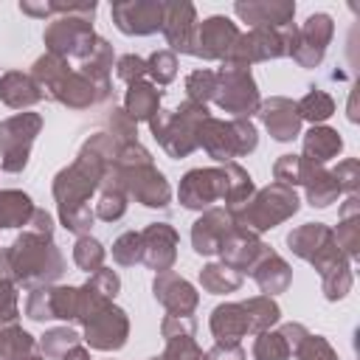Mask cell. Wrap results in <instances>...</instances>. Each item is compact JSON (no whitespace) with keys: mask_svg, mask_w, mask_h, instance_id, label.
Masks as SVG:
<instances>
[{"mask_svg":"<svg viewBox=\"0 0 360 360\" xmlns=\"http://www.w3.org/2000/svg\"><path fill=\"white\" fill-rule=\"evenodd\" d=\"M146 73V62L143 59H138V56H121L118 59V76L124 79V82H141V76Z\"/></svg>","mask_w":360,"mask_h":360,"instance_id":"cell-43","label":"cell"},{"mask_svg":"<svg viewBox=\"0 0 360 360\" xmlns=\"http://www.w3.org/2000/svg\"><path fill=\"white\" fill-rule=\"evenodd\" d=\"M287 245L295 256H301L304 262H309L321 276L335 267L338 262H343L346 256L338 250L335 245V233L329 225L323 222H307L301 228H295L290 236H287Z\"/></svg>","mask_w":360,"mask_h":360,"instance_id":"cell-7","label":"cell"},{"mask_svg":"<svg viewBox=\"0 0 360 360\" xmlns=\"http://www.w3.org/2000/svg\"><path fill=\"white\" fill-rule=\"evenodd\" d=\"M205 360H245V352H242L236 343H217V346L205 354Z\"/></svg>","mask_w":360,"mask_h":360,"instance_id":"cell-44","label":"cell"},{"mask_svg":"<svg viewBox=\"0 0 360 360\" xmlns=\"http://www.w3.org/2000/svg\"><path fill=\"white\" fill-rule=\"evenodd\" d=\"M259 115L267 127V132L276 138V141H292L301 129V118H298V110L290 98H270L264 104H259Z\"/></svg>","mask_w":360,"mask_h":360,"instance_id":"cell-19","label":"cell"},{"mask_svg":"<svg viewBox=\"0 0 360 360\" xmlns=\"http://www.w3.org/2000/svg\"><path fill=\"white\" fill-rule=\"evenodd\" d=\"M73 262L82 267V270H101L104 264V248L90 239V236H82L73 248Z\"/></svg>","mask_w":360,"mask_h":360,"instance_id":"cell-37","label":"cell"},{"mask_svg":"<svg viewBox=\"0 0 360 360\" xmlns=\"http://www.w3.org/2000/svg\"><path fill=\"white\" fill-rule=\"evenodd\" d=\"M174 68H177V59H174V53H169V51H158V53H152L149 62H146V73H152L158 84H169V82L174 79Z\"/></svg>","mask_w":360,"mask_h":360,"instance_id":"cell-42","label":"cell"},{"mask_svg":"<svg viewBox=\"0 0 360 360\" xmlns=\"http://www.w3.org/2000/svg\"><path fill=\"white\" fill-rule=\"evenodd\" d=\"M42 118L37 112H20L0 124V166L6 172H22L28 163V149L39 132Z\"/></svg>","mask_w":360,"mask_h":360,"instance_id":"cell-9","label":"cell"},{"mask_svg":"<svg viewBox=\"0 0 360 360\" xmlns=\"http://www.w3.org/2000/svg\"><path fill=\"white\" fill-rule=\"evenodd\" d=\"M250 276L256 278V284H259V290L264 292V295H276V292H284L287 287H290V278H292V270H290V264L278 256V253H273L270 248L259 256V262L250 267Z\"/></svg>","mask_w":360,"mask_h":360,"instance_id":"cell-21","label":"cell"},{"mask_svg":"<svg viewBox=\"0 0 360 360\" xmlns=\"http://www.w3.org/2000/svg\"><path fill=\"white\" fill-rule=\"evenodd\" d=\"M335 22L329 14H312L301 28H290V45L287 53L301 65V68H315L321 65L326 45L332 42Z\"/></svg>","mask_w":360,"mask_h":360,"instance_id":"cell-10","label":"cell"},{"mask_svg":"<svg viewBox=\"0 0 360 360\" xmlns=\"http://www.w3.org/2000/svg\"><path fill=\"white\" fill-rule=\"evenodd\" d=\"M281 335H284V340L290 343V349L295 352V349H298V343H301L309 332H307V326H304V323H284V326H281Z\"/></svg>","mask_w":360,"mask_h":360,"instance_id":"cell-45","label":"cell"},{"mask_svg":"<svg viewBox=\"0 0 360 360\" xmlns=\"http://www.w3.org/2000/svg\"><path fill=\"white\" fill-rule=\"evenodd\" d=\"M239 31L228 17H208L194 28V45L191 53L202 59H228L231 48L236 45Z\"/></svg>","mask_w":360,"mask_h":360,"instance_id":"cell-13","label":"cell"},{"mask_svg":"<svg viewBox=\"0 0 360 360\" xmlns=\"http://www.w3.org/2000/svg\"><path fill=\"white\" fill-rule=\"evenodd\" d=\"M124 112L132 121H152L160 104V90L149 82H132L127 90V101H124Z\"/></svg>","mask_w":360,"mask_h":360,"instance_id":"cell-26","label":"cell"},{"mask_svg":"<svg viewBox=\"0 0 360 360\" xmlns=\"http://www.w3.org/2000/svg\"><path fill=\"white\" fill-rule=\"evenodd\" d=\"M127 335H129V321L124 315V309L107 304L101 307L96 315L87 318L84 323V340L93 346V349H101V352H110V349H121L127 343Z\"/></svg>","mask_w":360,"mask_h":360,"instance_id":"cell-12","label":"cell"},{"mask_svg":"<svg viewBox=\"0 0 360 360\" xmlns=\"http://www.w3.org/2000/svg\"><path fill=\"white\" fill-rule=\"evenodd\" d=\"M197 146H202L217 160H231L256 149V127L248 118H205L197 129Z\"/></svg>","mask_w":360,"mask_h":360,"instance_id":"cell-6","label":"cell"},{"mask_svg":"<svg viewBox=\"0 0 360 360\" xmlns=\"http://www.w3.org/2000/svg\"><path fill=\"white\" fill-rule=\"evenodd\" d=\"M34 214L31 197L22 191H0V228L25 225Z\"/></svg>","mask_w":360,"mask_h":360,"instance_id":"cell-28","label":"cell"},{"mask_svg":"<svg viewBox=\"0 0 360 360\" xmlns=\"http://www.w3.org/2000/svg\"><path fill=\"white\" fill-rule=\"evenodd\" d=\"M112 20L124 34H152L163 25V3H115Z\"/></svg>","mask_w":360,"mask_h":360,"instance_id":"cell-16","label":"cell"},{"mask_svg":"<svg viewBox=\"0 0 360 360\" xmlns=\"http://www.w3.org/2000/svg\"><path fill=\"white\" fill-rule=\"evenodd\" d=\"M186 90H188V101L205 104L217 93V73H211V70H194L186 79Z\"/></svg>","mask_w":360,"mask_h":360,"instance_id":"cell-36","label":"cell"},{"mask_svg":"<svg viewBox=\"0 0 360 360\" xmlns=\"http://www.w3.org/2000/svg\"><path fill=\"white\" fill-rule=\"evenodd\" d=\"M200 284L208 290V292H233L239 284H242V273L231 270L228 264H208L202 267L200 273Z\"/></svg>","mask_w":360,"mask_h":360,"instance_id":"cell-33","label":"cell"},{"mask_svg":"<svg viewBox=\"0 0 360 360\" xmlns=\"http://www.w3.org/2000/svg\"><path fill=\"white\" fill-rule=\"evenodd\" d=\"M17 318V292H14V276L8 267L6 253H0V323Z\"/></svg>","mask_w":360,"mask_h":360,"instance_id":"cell-35","label":"cell"},{"mask_svg":"<svg viewBox=\"0 0 360 360\" xmlns=\"http://www.w3.org/2000/svg\"><path fill=\"white\" fill-rule=\"evenodd\" d=\"M236 14L256 28H287L292 25V3H236Z\"/></svg>","mask_w":360,"mask_h":360,"instance_id":"cell-23","label":"cell"},{"mask_svg":"<svg viewBox=\"0 0 360 360\" xmlns=\"http://www.w3.org/2000/svg\"><path fill=\"white\" fill-rule=\"evenodd\" d=\"M290 343L284 340L281 332H259L256 343H253V357L256 360H287L290 357Z\"/></svg>","mask_w":360,"mask_h":360,"instance_id":"cell-34","label":"cell"},{"mask_svg":"<svg viewBox=\"0 0 360 360\" xmlns=\"http://www.w3.org/2000/svg\"><path fill=\"white\" fill-rule=\"evenodd\" d=\"M295 110H298V118H307V121H312V127H318L329 115H335V98L326 90H309L295 104Z\"/></svg>","mask_w":360,"mask_h":360,"instance_id":"cell-32","label":"cell"},{"mask_svg":"<svg viewBox=\"0 0 360 360\" xmlns=\"http://www.w3.org/2000/svg\"><path fill=\"white\" fill-rule=\"evenodd\" d=\"M211 332L217 343H236L242 335H248V315L242 304H222L211 315Z\"/></svg>","mask_w":360,"mask_h":360,"instance_id":"cell-24","label":"cell"},{"mask_svg":"<svg viewBox=\"0 0 360 360\" xmlns=\"http://www.w3.org/2000/svg\"><path fill=\"white\" fill-rule=\"evenodd\" d=\"M155 298H158L172 315H191L194 307H197V292H194V287H191L186 278H180V276H174V273H169V270L155 278Z\"/></svg>","mask_w":360,"mask_h":360,"instance_id":"cell-20","label":"cell"},{"mask_svg":"<svg viewBox=\"0 0 360 360\" xmlns=\"http://www.w3.org/2000/svg\"><path fill=\"white\" fill-rule=\"evenodd\" d=\"M6 259H8V267H11L14 281H20L22 287L51 284L65 270V259L56 250L51 233H39V231H25L6 250Z\"/></svg>","mask_w":360,"mask_h":360,"instance_id":"cell-2","label":"cell"},{"mask_svg":"<svg viewBox=\"0 0 360 360\" xmlns=\"http://www.w3.org/2000/svg\"><path fill=\"white\" fill-rule=\"evenodd\" d=\"M298 186L307 188V202L312 208H326L332 205L343 191L335 180V174L329 169H323L321 163H312L307 158H301V172H298Z\"/></svg>","mask_w":360,"mask_h":360,"instance_id":"cell-17","label":"cell"},{"mask_svg":"<svg viewBox=\"0 0 360 360\" xmlns=\"http://www.w3.org/2000/svg\"><path fill=\"white\" fill-rule=\"evenodd\" d=\"M163 34L174 51L191 53L194 45V6L188 3H163Z\"/></svg>","mask_w":360,"mask_h":360,"instance_id":"cell-18","label":"cell"},{"mask_svg":"<svg viewBox=\"0 0 360 360\" xmlns=\"http://www.w3.org/2000/svg\"><path fill=\"white\" fill-rule=\"evenodd\" d=\"M352 284H354V276H352V262H349V259L338 262L335 267H329V270L321 276V290H323L326 301H340V298H346L349 290H352Z\"/></svg>","mask_w":360,"mask_h":360,"instance_id":"cell-31","label":"cell"},{"mask_svg":"<svg viewBox=\"0 0 360 360\" xmlns=\"http://www.w3.org/2000/svg\"><path fill=\"white\" fill-rule=\"evenodd\" d=\"M34 352V338L20 326L0 323V360H25Z\"/></svg>","mask_w":360,"mask_h":360,"instance_id":"cell-30","label":"cell"},{"mask_svg":"<svg viewBox=\"0 0 360 360\" xmlns=\"http://www.w3.org/2000/svg\"><path fill=\"white\" fill-rule=\"evenodd\" d=\"M290 28L281 34L276 28H253L250 34L239 37L236 45L231 48L228 53V62L233 65H250V62H262V59H278L287 53V45H290Z\"/></svg>","mask_w":360,"mask_h":360,"instance_id":"cell-11","label":"cell"},{"mask_svg":"<svg viewBox=\"0 0 360 360\" xmlns=\"http://www.w3.org/2000/svg\"><path fill=\"white\" fill-rule=\"evenodd\" d=\"M332 174H335V180H338L340 191L357 194V188H360V163H357V158H343V160L332 169Z\"/></svg>","mask_w":360,"mask_h":360,"instance_id":"cell-40","label":"cell"},{"mask_svg":"<svg viewBox=\"0 0 360 360\" xmlns=\"http://www.w3.org/2000/svg\"><path fill=\"white\" fill-rule=\"evenodd\" d=\"M295 211H298V194L290 186L273 183V186L256 191V197H250L239 208H233L231 217H233L236 228L256 236V233H262L267 228H276L278 222L290 219Z\"/></svg>","mask_w":360,"mask_h":360,"instance_id":"cell-3","label":"cell"},{"mask_svg":"<svg viewBox=\"0 0 360 360\" xmlns=\"http://www.w3.org/2000/svg\"><path fill=\"white\" fill-rule=\"evenodd\" d=\"M217 104L225 112H233L236 118H245L259 110V90L253 84V76L245 65L225 62V68L217 76Z\"/></svg>","mask_w":360,"mask_h":360,"instance_id":"cell-8","label":"cell"},{"mask_svg":"<svg viewBox=\"0 0 360 360\" xmlns=\"http://www.w3.org/2000/svg\"><path fill=\"white\" fill-rule=\"evenodd\" d=\"M295 357H298V360H340L338 352L332 349V343H329L326 338H321V335H307V338L298 343Z\"/></svg>","mask_w":360,"mask_h":360,"instance_id":"cell-39","label":"cell"},{"mask_svg":"<svg viewBox=\"0 0 360 360\" xmlns=\"http://www.w3.org/2000/svg\"><path fill=\"white\" fill-rule=\"evenodd\" d=\"M233 231V217L231 211H219V208H211L205 211L194 228H191V245L197 253L202 256H211V253H219L222 242L228 239V233Z\"/></svg>","mask_w":360,"mask_h":360,"instance_id":"cell-15","label":"cell"},{"mask_svg":"<svg viewBox=\"0 0 360 360\" xmlns=\"http://www.w3.org/2000/svg\"><path fill=\"white\" fill-rule=\"evenodd\" d=\"M242 309H245V315H248V329L256 332V335H259V332H267V329L281 318V309H278V304H276L270 295H256V298L245 301Z\"/></svg>","mask_w":360,"mask_h":360,"instance_id":"cell-29","label":"cell"},{"mask_svg":"<svg viewBox=\"0 0 360 360\" xmlns=\"http://www.w3.org/2000/svg\"><path fill=\"white\" fill-rule=\"evenodd\" d=\"M45 93L39 90V84L31 79V76H22V73H6L0 79V98L8 104V107H31L42 98Z\"/></svg>","mask_w":360,"mask_h":360,"instance_id":"cell-27","label":"cell"},{"mask_svg":"<svg viewBox=\"0 0 360 360\" xmlns=\"http://www.w3.org/2000/svg\"><path fill=\"white\" fill-rule=\"evenodd\" d=\"M340 149H343V138L338 135V129L318 124V127H312V129L304 135V155H301V158H307V160L323 166L326 160L338 158Z\"/></svg>","mask_w":360,"mask_h":360,"instance_id":"cell-25","label":"cell"},{"mask_svg":"<svg viewBox=\"0 0 360 360\" xmlns=\"http://www.w3.org/2000/svg\"><path fill=\"white\" fill-rule=\"evenodd\" d=\"M96 6H70L56 22H51L45 28V45L51 48V53L56 56H79V59H90L98 37L90 28V17H93Z\"/></svg>","mask_w":360,"mask_h":360,"instance_id":"cell-5","label":"cell"},{"mask_svg":"<svg viewBox=\"0 0 360 360\" xmlns=\"http://www.w3.org/2000/svg\"><path fill=\"white\" fill-rule=\"evenodd\" d=\"M177 233L172 225L166 222H155L149 225L143 233H141V259L152 267V270H160L166 273L172 264H174V256H177Z\"/></svg>","mask_w":360,"mask_h":360,"instance_id":"cell-14","label":"cell"},{"mask_svg":"<svg viewBox=\"0 0 360 360\" xmlns=\"http://www.w3.org/2000/svg\"><path fill=\"white\" fill-rule=\"evenodd\" d=\"M112 259L118 264H135V262H141V233L129 231V233L118 236L115 245H112Z\"/></svg>","mask_w":360,"mask_h":360,"instance_id":"cell-41","label":"cell"},{"mask_svg":"<svg viewBox=\"0 0 360 360\" xmlns=\"http://www.w3.org/2000/svg\"><path fill=\"white\" fill-rule=\"evenodd\" d=\"M332 233H335L338 250L352 262L360 253V200H357V194H349L346 202L340 205L338 231H332Z\"/></svg>","mask_w":360,"mask_h":360,"instance_id":"cell-22","label":"cell"},{"mask_svg":"<svg viewBox=\"0 0 360 360\" xmlns=\"http://www.w3.org/2000/svg\"><path fill=\"white\" fill-rule=\"evenodd\" d=\"M65 360H90V354H87V349L73 346V349H68V352H65Z\"/></svg>","mask_w":360,"mask_h":360,"instance_id":"cell-46","label":"cell"},{"mask_svg":"<svg viewBox=\"0 0 360 360\" xmlns=\"http://www.w3.org/2000/svg\"><path fill=\"white\" fill-rule=\"evenodd\" d=\"M177 194L186 208H208L214 200H225L233 211L253 197V180L236 163H225L222 169H191L180 180Z\"/></svg>","mask_w":360,"mask_h":360,"instance_id":"cell-1","label":"cell"},{"mask_svg":"<svg viewBox=\"0 0 360 360\" xmlns=\"http://www.w3.org/2000/svg\"><path fill=\"white\" fill-rule=\"evenodd\" d=\"M208 118L205 104L197 101H186L172 112H160L149 121L155 138L160 141V146L172 155V158H186L188 152L197 149V129L200 124Z\"/></svg>","mask_w":360,"mask_h":360,"instance_id":"cell-4","label":"cell"},{"mask_svg":"<svg viewBox=\"0 0 360 360\" xmlns=\"http://www.w3.org/2000/svg\"><path fill=\"white\" fill-rule=\"evenodd\" d=\"M25 360H45V357H37V354H31V357H25Z\"/></svg>","mask_w":360,"mask_h":360,"instance_id":"cell-47","label":"cell"},{"mask_svg":"<svg viewBox=\"0 0 360 360\" xmlns=\"http://www.w3.org/2000/svg\"><path fill=\"white\" fill-rule=\"evenodd\" d=\"M79 343V335L73 332V329H68V326H62V329H51L45 338H42V354L45 357H65V352L68 349H73Z\"/></svg>","mask_w":360,"mask_h":360,"instance_id":"cell-38","label":"cell"}]
</instances>
